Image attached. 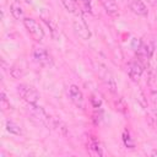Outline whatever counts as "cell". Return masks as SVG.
<instances>
[{
    "label": "cell",
    "mask_w": 157,
    "mask_h": 157,
    "mask_svg": "<svg viewBox=\"0 0 157 157\" xmlns=\"http://www.w3.org/2000/svg\"><path fill=\"white\" fill-rule=\"evenodd\" d=\"M93 70H94L96 75L99 77V80L103 82V85L112 93H115L117 92V82H115V78H114L112 71L105 65H103L102 63H94L93 64Z\"/></svg>",
    "instance_id": "1"
},
{
    "label": "cell",
    "mask_w": 157,
    "mask_h": 157,
    "mask_svg": "<svg viewBox=\"0 0 157 157\" xmlns=\"http://www.w3.org/2000/svg\"><path fill=\"white\" fill-rule=\"evenodd\" d=\"M23 26H25V28L27 29V32L29 33V36L32 37V39L34 42H42V39L44 38V31L34 18L25 17Z\"/></svg>",
    "instance_id": "2"
},
{
    "label": "cell",
    "mask_w": 157,
    "mask_h": 157,
    "mask_svg": "<svg viewBox=\"0 0 157 157\" xmlns=\"http://www.w3.org/2000/svg\"><path fill=\"white\" fill-rule=\"evenodd\" d=\"M17 93L18 96L28 104H37L39 101V93L36 88H33L29 85L21 83L17 86Z\"/></svg>",
    "instance_id": "3"
},
{
    "label": "cell",
    "mask_w": 157,
    "mask_h": 157,
    "mask_svg": "<svg viewBox=\"0 0 157 157\" xmlns=\"http://www.w3.org/2000/svg\"><path fill=\"white\" fill-rule=\"evenodd\" d=\"M72 28H74V32L75 34L83 39V40H87L91 38V31H90V27L86 23V21L82 18L81 13H77L75 15V18L72 21Z\"/></svg>",
    "instance_id": "4"
},
{
    "label": "cell",
    "mask_w": 157,
    "mask_h": 157,
    "mask_svg": "<svg viewBox=\"0 0 157 157\" xmlns=\"http://www.w3.org/2000/svg\"><path fill=\"white\" fill-rule=\"evenodd\" d=\"M32 54H33L34 60H36L40 66H43V67H50V66L53 65V63H54L53 56L50 55V53H49L45 48H43V47L36 45V47L33 48Z\"/></svg>",
    "instance_id": "5"
},
{
    "label": "cell",
    "mask_w": 157,
    "mask_h": 157,
    "mask_svg": "<svg viewBox=\"0 0 157 157\" xmlns=\"http://www.w3.org/2000/svg\"><path fill=\"white\" fill-rule=\"evenodd\" d=\"M142 74H144V65H142V63L140 60L129 63V65H128V75L131 78V81L139 82L141 76H142Z\"/></svg>",
    "instance_id": "6"
},
{
    "label": "cell",
    "mask_w": 157,
    "mask_h": 157,
    "mask_svg": "<svg viewBox=\"0 0 157 157\" xmlns=\"http://www.w3.org/2000/svg\"><path fill=\"white\" fill-rule=\"evenodd\" d=\"M128 6L131 10V12H134L137 16L146 17L148 15L147 6L142 0H128Z\"/></svg>",
    "instance_id": "7"
},
{
    "label": "cell",
    "mask_w": 157,
    "mask_h": 157,
    "mask_svg": "<svg viewBox=\"0 0 157 157\" xmlns=\"http://www.w3.org/2000/svg\"><path fill=\"white\" fill-rule=\"evenodd\" d=\"M69 97H70V101L75 105L82 108V105H83V93L76 85H71L69 87Z\"/></svg>",
    "instance_id": "8"
},
{
    "label": "cell",
    "mask_w": 157,
    "mask_h": 157,
    "mask_svg": "<svg viewBox=\"0 0 157 157\" xmlns=\"http://www.w3.org/2000/svg\"><path fill=\"white\" fill-rule=\"evenodd\" d=\"M105 12L110 16H118L119 15V7L115 0H99Z\"/></svg>",
    "instance_id": "9"
},
{
    "label": "cell",
    "mask_w": 157,
    "mask_h": 157,
    "mask_svg": "<svg viewBox=\"0 0 157 157\" xmlns=\"http://www.w3.org/2000/svg\"><path fill=\"white\" fill-rule=\"evenodd\" d=\"M10 12L12 15V17L17 21H23L25 20V10L22 7V5L18 2V1H13L11 5H10Z\"/></svg>",
    "instance_id": "10"
},
{
    "label": "cell",
    "mask_w": 157,
    "mask_h": 157,
    "mask_svg": "<svg viewBox=\"0 0 157 157\" xmlns=\"http://www.w3.org/2000/svg\"><path fill=\"white\" fill-rule=\"evenodd\" d=\"M152 52H153V49H152L148 44H146V43L142 42V44L140 45V48L136 50V56H137V58L140 59V61L142 63L144 60H148V59L151 58Z\"/></svg>",
    "instance_id": "11"
},
{
    "label": "cell",
    "mask_w": 157,
    "mask_h": 157,
    "mask_svg": "<svg viewBox=\"0 0 157 157\" xmlns=\"http://www.w3.org/2000/svg\"><path fill=\"white\" fill-rule=\"evenodd\" d=\"M87 150L90 151V153L92 155H98L102 156V147L99 146V141L94 137V136H88V141H87Z\"/></svg>",
    "instance_id": "12"
},
{
    "label": "cell",
    "mask_w": 157,
    "mask_h": 157,
    "mask_svg": "<svg viewBox=\"0 0 157 157\" xmlns=\"http://www.w3.org/2000/svg\"><path fill=\"white\" fill-rule=\"evenodd\" d=\"M6 130L10 134H13V135H21L22 134L21 126L17 123H15L13 120H10V119L6 120Z\"/></svg>",
    "instance_id": "13"
},
{
    "label": "cell",
    "mask_w": 157,
    "mask_h": 157,
    "mask_svg": "<svg viewBox=\"0 0 157 157\" xmlns=\"http://www.w3.org/2000/svg\"><path fill=\"white\" fill-rule=\"evenodd\" d=\"M63 5L65 6V9L67 11H70L71 13L74 15H77V13H81L78 7H77V4H76V0H61Z\"/></svg>",
    "instance_id": "14"
},
{
    "label": "cell",
    "mask_w": 157,
    "mask_h": 157,
    "mask_svg": "<svg viewBox=\"0 0 157 157\" xmlns=\"http://www.w3.org/2000/svg\"><path fill=\"white\" fill-rule=\"evenodd\" d=\"M76 4L80 12H91L92 10V0H76Z\"/></svg>",
    "instance_id": "15"
},
{
    "label": "cell",
    "mask_w": 157,
    "mask_h": 157,
    "mask_svg": "<svg viewBox=\"0 0 157 157\" xmlns=\"http://www.w3.org/2000/svg\"><path fill=\"white\" fill-rule=\"evenodd\" d=\"M123 142L129 148H132L134 147V141H132V139H131V136H130V134H129L128 130H124L123 131Z\"/></svg>",
    "instance_id": "16"
},
{
    "label": "cell",
    "mask_w": 157,
    "mask_h": 157,
    "mask_svg": "<svg viewBox=\"0 0 157 157\" xmlns=\"http://www.w3.org/2000/svg\"><path fill=\"white\" fill-rule=\"evenodd\" d=\"M0 101H1V108H2L4 110L10 109V102L7 101V97H6V94H5L4 91L1 92V98H0Z\"/></svg>",
    "instance_id": "17"
},
{
    "label": "cell",
    "mask_w": 157,
    "mask_h": 157,
    "mask_svg": "<svg viewBox=\"0 0 157 157\" xmlns=\"http://www.w3.org/2000/svg\"><path fill=\"white\" fill-rule=\"evenodd\" d=\"M91 103H92V105L94 108H99L101 104H102V99H101V97L98 94H92L91 96Z\"/></svg>",
    "instance_id": "18"
},
{
    "label": "cell",
    "mask_w": 157,
    "mask_h": 157,
    "mask_svg": "<svg viewBox=\"0 0 157 157\" xmlns=\"http://www.w3.org/2000/svg\"><path fill=\"white\" fill-rule=\"evenodd\" d=\"M142 44V40L141 39H139V38H134L132 40H131V48L136 52L139 48H140V45Z\"/></svg>",
    "instance_id": "19"
},
{
    "label": "cell",
    "mask_w": 157,
    "mask_h": 157,
    "mask_svg": "<svg viewBox=\"0 0 157 157\" xmlns=\"http://www.w3.org/2000/svg\"><path fill=\"white\" fill-rule=\"evenodd\" d=\"M147 1H148V4L157 11V0H147Z\"/></svg>",
    "instance_id": "20"
},
{
    "label": "cell",
    "mask_w": 157,
    "mask_h": 157,
    "mask_svg": "<svg viewBox=\"0 0 157 157\" xmlns=\"http://www.w3.org/2000/svg\"><path fill=\"white\" fill-rule=\"evenodd\" d=\"M153 50L157 52V36H156L155 39H153Z\"/></svg>",
    "instance_id": "21"
}]
</instances>
